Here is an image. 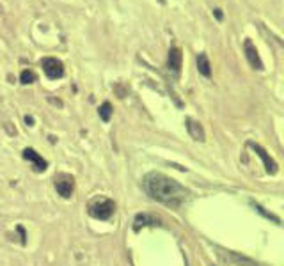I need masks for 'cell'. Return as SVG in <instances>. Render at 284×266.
<instances>
[{"label":"cell","instance_id":"6da1fadb","mask_svg":"<svg viewBox=\"0 0 284 266\" xmlns=\"http://www.w3.org/2000/svg\"><path fill=\"white\" fill-rule=\"evenodd\" d=\"M142 188L153 201L162 202L173 209H178L190 199V192L178 183L176 179L162 174V172H149L142 179Z\"/></svg>","mask_w":284,"mask_h":266},{"label":"cell","instance_id":"7a4b0ae2","mask_svg":"<svg viewBox=\"0 0 284 266\" xmlns=\"http://www.w3.org/2000/svg\"><path fill=\"white\" fill-rule=\"evenodd\" d=\"M115 211V204L112 199H98L89 204V215L96 220H108Z\"/></svg>","mask_w":284,"mask_h":266},{"label":"cell","instance_id":"3957f363","mask_svg":"<svg viewBox=\"0 0 284 266\" xmlns=\"http://www.w3.org/2000/svg\"><path fill=\"white\" fill-rule=\"evenodd\" d=\"M54 186L62 199H69L75 192V178L68 172H59L54 178Z\"/></svg>","mask_w":284,"mask_h":266},{"label":"cell","instance_id":"277c9868","mask_svg":"<svg viewBox=\"0 0 284 266\" xmlns=\"http://www.w3.org/2000/svg\"><path fill=\"white\" fill-rule=\"evenodd\" d=\"M41 67H43L44 75L50 80H57V78L64 77V64L55 57H46L41 61Z\"/></svg>","mask_w":284,"mask_h":266},{"label":"cell","instance_id":"5b68a950","mask_svg":"<svg viewBox=\"0 0 284 266\" xmlns=\"http://www.w3.org/2000/svg\"><path fill=\"white\" fill-rule=\"evenodd\" d=\"M247 148L252 149L254 153H256L257 156H259L261 160H263V165H265V171L268 172V174H277V171H279V167H277V162H275L274 158H272L270 155H268L267 151H265L263 148H261L259 144H256V142H247Z\"/></svg>","mask_w":284,"mask_h":266},{"label":"cell","instance_id":"8992f818","mask_svg":"<svg viewBox=\"0 0 284 266\" xmlns=\"http://www.w3.org/2000/svg\"><path fill=\"white\" fill-rule=\"evenodd\" d=\"M21 156H23L27 162L32 163V168H34V172H44L48 168V162L43 158V156L39 155L37 151H34L32 148H27L23 149V153H21Z\"/></svg>","mask_w":284,"mask_h":266},{"label":"cell","instance_id":"52a82bcc","mask_svg":"<svg viewBox=\"0 0 284 266\" xmlns=\"http://www.w3.org/2000/svg\"><path fill=\"white\" fill-rule=\"evenodd\" d=\"M244 50H245V57H247L249 64L252 66L254 69H257V71L263 69V62H261V57H259V54H257V50H256V46H254L252 41L245 39Z\"/></svg>","mask_w":284,"mask_h":266},{"label":"cell","instance_id":"ba28073f","mask_svg":"<svg viewBox=\"0 0 284 266\" xmlns=\"http://www.w3.org/2000/svg\"><path fill=\"white\" fill-rule=\"evenodd\" d=\"M186 130H188V135L194 140H197V142L206 140V133H204L203 125H201L199 121H196V119H192V117L186 119Z\"/></svg>","mask_w":284,"mask_h":266},{"label":"cell","instance_id":"9c48e42d","mask_svg":"<svg viewBox=\"0 0 284 266\" xmlns=\"http://www.w3.org/2000/svg\"><path fill=\"white\" fill-rule=\"evenodd\" d=\"M181 62H183L181 50L176 46H173L169 50V57H167V67H169L174 75H179V71H181Z\"/></svg>","mask_w":284,"mask_h":266},{"label":"cell","instance_id":"30bf717a","mask_svg":"<svg viewBox=\"0 0 284 266\" xmlns=\"http://www.w3.org/2000/svg\"><path fill=\"white\" fill-rule=\"evenodd\" d=\"M197 69L203 77H211V64H210V59H208L206 54H199L197 57Z\"/></svg>","mask_w":284,"mask_h":266},{"label":"cell","instance_id":"8fae6325","mask_svg":"<svg viewBox=\"0 0 284 266\" xmlns=\"http://www.w3.org/2000/svg\"><path fill=\"white\" fill-rule=\"evenodd\" d=\"M158 220L155 219V216H149V215H137L135 216V222H133V229L135 231H140V227H146V226H153V224H156Z\"/></svg>","mask_w":284,"mask_h":266},{"label":"cell","instance_id":"7c38bea8","mask_svg":"<svg viewBox=\"0 0 284 266\" xmlns=\"http://www.w3.org/2000/svg\"><path fill=\"white\" fill-rule=\"evenodd\" d=\"M226 257H229V259L233 261V263H236V264H244V266H259L257 263H254L252 259H247V257H240V256H236V254L229 252V250H227Z\"/></svg>","mask_w":284,"mask_h":266},{"label":"cell","instance_id":"4fadbf2b","mask_svg":"<svg viewBox=\"0 0 284 266\" xmlns=\"http://www.w3.org/2000/svg\"><path fill=\"white\" fill-rule=\"evenodd\" d=\"M112 105L108 103V101H105V103L100 107V110H98V114H100V117H102V121L103 123H108L110 121V117H112Z\"/></svg>","mask_w":284,"mask_h":266},{"label":"cell","instance_id":"5bb4252c","mask_svg":"<svg viewBox=\"0 0 284 266\" xmlns=\"http://www.w3.org/2000/svg\"><path fill=\"white\" fill-rule=\"evenodd\" d=\"M250 204H252V208L256 209L257 213H259V215H263L265 219H268V220H274L275 224H281V219H279V216H275V215H272V213H268V211H265V208L263 206H259V204H256V202H250Z\"/></svg>","mask_w":284,"mask_h":266},{"label":"cell","instance_id":"9a60e30c","mask_svg":"<svg viewBox=\"0 0 284 266\" xmlns=\"http://www.w3.org/2000/svg\"><path fill=\"white\" fill-rule=\"evenodd\" d=\"M20 82L21 84H32V82H36V75H34V71H31V69H23L21 71V75H20Z\"/></svg>","mask_w":284,"mask_h":266},{"label":"cell","instance_id":"2e32d148","mask_svg":"<svg viewBox=\"0 0 284 266\" xmlns=\"http://www.w3.org/2000/svg\"><path fill=\"white\" fill-rule=\"evenodd\" d=\"M213 13H215L217 20H222V11H220V9H215V11H213Z\"/></svg>","mask_w":284,"mask_h":266},{"label":"cell","instance_id":"e0dca14e","mask_svg":"<svg viewBox=\"0 0 284 266\" xmlns=\"http://www.w3.org/2000/svg\"><path fill=\"white\" fill-rule=\"evenodd\" d=\"M25 123H27L29 126H32V125H34V119H32V117H29V115H27V117H25Z\"/></svg>","mask_w":284,"mask_h":266}]
</instances>
